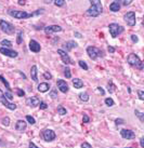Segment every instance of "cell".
Here are the masks:
<instances>
[{
    "label": "cell",
    "mask_w": 144,
    "mask_h": 148,
    "mask_svg": "<svg viewBox=\"0 0 144 148\" xmlns=\"http://www.w3.org/2000/svg\"><path fill=\"white\" fill-rule=\"evenodd\" d=\"M64 76H65L67 79H70L72 78V73H70V67L66 65L65 66V68H64Z\"/></svg>",
    "instance_id": "obj_29"
},
{
    "label": "cell",
    "mask_w": 144,
    "mask_h": 148,
    "mask_svg": "<svg viewBox=\"0 0 144 148\" xmlns=\"http://www.w3.org/2000/svg\"><path fill=\"white\" fill-rule=\"evenodd\" d=\"M108 30H110V34L113 38H116L117 36H119L120 34L123 33V28L121 25L117 24V23H111L108 25Z\"/></svg>",
    "instance_id": "obj_6"
},
{
    "label": "cell",
    "mask_w": 144,
    "mask_h": 148,
    "mask_svg": "<svg viewBox=\"0 0 144 148\" xmlns=\"http://www.w3.org/2000/svg\"><path fill=\"white\" fill-rule=\"evenodd\" d=\"M74 35H75V37H76V38H79V39H80V38L82 37V36H81V34L78 33V32H75Z\"/></svg>",
    "instance_id": "obj_49"
},
{
    "label": "cell",
    "mask_w": 144,
    "mask_h": 148,
    "mask_svg": "<svg viewBox=\"0 0 144 148\" xmlns=\"http://www.w3.org/2000/svg\"><path fill=\"white\" fill-rule=\"evenodd\" d=\"M82 121H83V123H88V122L90 121V118L88 117V115H83V117H82Z\"/></svg>",
    "instance_id": "obj_43"
},
{
    "label": "cell",
    "mask_w": 144,
    "mask_h": 148,
    "mask_svg": "<svg viewBox=\"0 0 144 148\" xmlns=\"http://www.w3.org/2000/svg\"><path fill=\"white\" fill-rule=\"evenodd\" d=\"M56 86H58V89L61 91L62 93H67L68 90H70L68 83L66 82L65 80H63V79H59L56 81Z\"/></svg>",
    "instance_id": "obj_14"
},
{
    "label": "cell",
    "mask_w": 144,
    "mask_h": 148,
    "mask_svg": "<svg viewBox=\"0 0 144 148\" xmlns=\"http://www.w3.org/2000/svg\"><path fill=\"white\" fill-rule=\"evenodd\" d=\"M23 42V30H19L17 36V45H20Z\"/></svg>",
    "instance_id": "obj_26"
},
{
    "label": "cell",
    "mask_w": 144,
    "mask_h": 148,
    "mask_svg": "<svg viewBox=\"0 0 144 148\" xmlns=\"http://www.w3.org/2000/svg\"><path fill=\"white\" fill-rule=\"evenodd\" d=\"M132 1L133 0H123V4L125 7H127V5H130L132 3Z\"/></svg>",
    "instance_id": "obj_45"
},
{
    "label": "cell",
    "mask_w": 144,
    "mask_h": 148,
    "mask_svg": "<svg viewBox=\"0 0 144 148\" xmlns=\"http://www.w3.org/2000/svg\"><path fill=\"white\" fill-rule=\"evenodd\" d=\"M58 114L61 116H64L67 114V110H66V108H64L62 105H60V106H58Z\"/></svg>",
    "instance_id": "obj_31"
},
{
    "label": "cell",
    "mask_w": 144,
    "mask_h": 148,
    "mask_svg": "<svg viewBox=\"0 0 144 148\" xmlns=\"http://www.w3.org/2000/svg\"><path fill=\"white\" fill-rule=\"evenodd\" d=\"M78 47V43L74 40H68V41H66L64 45H63V50L65 51V52H70L73 49L75 48H77Z\"/></svg>",
    "instance_id": "obj_15"
},
{
    "label": "cell",
    "mask_w": 144,
    "mask_h": 148,
    "mask_svg": "<svg viewBox=\"0 0 144 148\" xmlns=\"http://www.w3.org/2000/svg\"><path fill=\"white\" fill-rule=\"evenodd\" d=\"M17 96L22 97V96H24V95H25V91L22 90V89H17Z\"/></svg>",
    "instance_id": "obj_41"
},
{
    "label": "cell",
    "mask_w": 144,
    "mask_h": 148,
    "mask_svg": "<svg viewBox=\"0 0 144 148\" xmlns=\"http://www.w3.org/2000/svg\"><path fill=\"white\" fill-rule=\"evenodd\" d=\"M89 95H88V93L87 92H82V93H79V99L80 101H82V102H88L89 101Z\"/></svg>",
    "instance_id": "obj_24"
},
{
    "label": "cell",
    "mask_w": 144,
    "mask_h": 148,
    "mask_svg": "<svg viewBox=\"0 0 144 148\" xmlns=\"http://www.w3.org/2000/svg\"><path fill=\"white\" fill-rule=\"evenodd\" d=\"M42 138L45 140V142H53L55 138H56V134L53 130L51 129H45L42 131Z\"/></svg>",
    "instance_id": "obj_10"
},
{
    "label": "cell",
    "mask_w": 144,
    "mask_h": 148,
    "mask_svg": "<svg viewBox=\"0 0 144 148\" xmlns=\"http://www.w3.org/2000/svg\"><path fill=\"white\" fill-rule=\"evenodd\" d=\"M130 37H131L132 42H134V43H136V42L139 41V38H138V36H136V35H131Z\"/></svg>",
    "instance_id": "obj_44"
},
{
    "label": "cell",
    "mask_w": 144,
    "mask_h": 148,
    "mask_svg": "<svg viewBox=\"0 0 144 148\" xmlns=\"http://www.w3.org/2000/svg\"><path fill=\"white\" fill-rule=\"evenodd\" d=\"M86 51H87L88 56H89L92 61H95V60H98L99 58H103V56H104V52H103L102 50H100L99 48L93 47V45H89V47L87 48Z\"/></svg>",
    "instance_id": "obj_4"
},
{
    "label": "cell",
    "mask_w": 144,
    "mask_h": 148,
    "mask_svg": "<svg viewBox=\"0 0 144 148\" xmlns=\"http://www.w3.org/2000/svg\"><path fill=\"white\" fill-rule=\"evenodd\" d=\"M0 53L11 58H15L19 56V53H17V51L10 49V48H6V47H0Z\"/></svg>",
    "instance_id": "obj_11"
},
{
    "label": "cell",
    "mask_w": 144,
    "mask_h": 148,
    "mask_svg": "<svg viewBox=\"0 0 144 148\" xmlns=\"http://www.w3.org/2000/svg\"><path fill=\"white\" fill-rule=\"evenodd\" d=\"M38 106L40 107V109H47V108H48V105H47V103L42 102V101H40V103H39V105H38Z\"/></svg>",
    "instance_id": "obj_40"
},
{
    "label": "cell",
    "mask_w": 144,
    "mask_h": 148,
    "mask_svg": "<svg viewBox=\"0 0 144 148\" xmlns=\"http://www.w3.org/2000/svg\"><path fill=\"white\" fill-rule=\"evenodd\" d=\"M140 146L141 147H144V137L143 136L140 138Z\"/></svg>",
    "instance_id": "obj_50"
},
{
    "label": "cell",
    "mask_w": 144,
    "mask_h": 148,
    "mask_svg": "<svg viewBox=\"0 0 144 148\" xmlns=\"http://www.w3.org/2000/svg\"><path fill=\"white\" fill-rule=\"evenodd\" d=\"M123 20H125V22L127 23L128 26H130V27L136 26V12H133V11H129V12H127L125 15H123Z\"/></svg>",
    "instance_id": "obj_8"
},
{
    "label": "cell",
    "mask_w": 144,
    "mask_h": 148,
    "mask_svg": "<svg viewBox=\"0 0 144 148\" xmlns=\"http://www.w3.org/2000/svg\"><path fill=\"white\" fill-rule=\"evenodd\" d=\"M19 4H25V0H19Z\"/></svg>",
    "instance_id": "obj_52"
},
{
    "label": "cell",
    "mask_w": 144,
    "mask_h": 148,
    "mask_svg": "<svg viewBox=\"0 0 144 148\" xmlns=\"http://www.w3.org/2000/svg\"><path fill=\"white\" fill-rule=\"evenodd\" d=\"M120 136L123 137V140H131L136 137V133L131 130H128V129H123L120 130Z\"/></svg>",
    "instance_id": "obj_13"
},
{
    "label": "cell",
    "mask_w": 144,
    "mask_h": 148,
    "mask_svg": "<svg viewBox=\"0 0 144 148\" xmlns=\"http://www.w3.org/2000/svg\"><path fill=\"white\" fill-rule=\"evenodd\" d=\"M0 29H1V32H3L7 35H10V36L14 35V33H15L14 25L8 21H4V20H0Z\"/></svg>",
    "instance_id": "obj_5"
},
{
    "label": "cell",
    "mask_w": 144,
    "mask_h": 148,
    "mask_svg": "<svg viewBox=\"0 0 144 148\" xmlns=\"http://www.w3.org/2000/svg\"><path fill=\"white\" fill-rule=\"evenodd\" d=\"M104 103H105V105L107 107H113L115 105V102H114V99H112V97H106V99H104Z\"/></svg>",
    "instance_id": "obj_25"
},
{
    "label": "cell",
    "mask_w": 144,
    "mask_h": 148,
    "mask_svg": "<svg viewBox=\"0 0 144 148\" xmlns=\"http://www.w3.org/2000/svg\"><path fill=\"white\" fill-rule=\"evenodd\" d=\"M29 50H30L32 52H34V53H38V52H40V50H41L40 43H39L38 41H36V40L32 39V40L29 41Z\"/></svg>",
    "instance_id": "obj_17"
},
{
    "label": "cell",
    "mask_w": 144,
    "mask_h": 148,
    "mask_svg": "<svg viewBox=\"0 0 144 148\" xmlns=\"http://www.w3.org/2000/svg\"><path fill=\"white\" fill-rule=\"evenodd\" d=\"M26 121H27L29 124H32V125L36 123V120H35V118H34V117H32V116H29V115L26 116Z\"/></svg>",
    "instance_id": "obj_34"
},
{
    "label": "cell",
    "mask_w": 144,
    "mask_h": 148,
    "mask_svg": "<svg viewBox=\"0 0 144 148\" xmlns=\"http://www.w3.org/2000/svg\"><path fill=\"white\" fill-rule=\"evenodd\" d=\"M30 78L33 79L34 82H38V70L36 65H33L30 68Z\"/></svg>",
    "instance_id": "obj_20"
},
{
    "label": "cell",
    "mask_w": 144,
    "mask_h": 148,
    "mask_svg": "<svg viewBox=\"0 0 144 148\" xmlns=\"http://www.w3.org/2000/svg\"><path fill=\"white\" fill-rule=\"evenodd\" d=\"M134 114H136V116L139 118V120H140L141 122H144V114L143 112H141L140 110L136 109V110H134Z\"/></svg>",
    "instance_id": "obj_30"
},
{
    "label": "cell",
    "mask_w": 144,
    "mask_h": 148,
    "mask_svg": "<svg viewBox=\"0 0 144 148\" xmlns=\"http://www.w3.org/2000/svg\"><path fill=\"white\" fill-rule=\"evenodd\" d=\"M28 146H29V147H35V148H37V145L34 144L33 142H29V143H28Z\"/></svg>",
    "instance_id": "obj_51"
},
{
    "label": "cell",
    "mask_w": 144,
    "mask_h": 148,
    "mask_svg": "<svg viewBox=\"0 0 144 148\" xmlns=\"http://www.w3.org/2000/svg\"><path fill=\"white\" fill-rule=\"evenodd\" d=\"M49 96L51 97L52 99H58V90L56 89H52V91L50 92V94H49Z\"/></svg>",
    "instance_id": "obj_32"
},
{
    "label": "cell",
    "mask_w": 144,
    "mask_h": 148,
    "mask_svg": "<svg viewBox=\"0 0 144 148\" xmlns=\"http://www.w3.org/2000/svg\"><path fill=\"white\" fill-rule=\"evenodd\" d=\"M78 65L80 66V68L83 70H88L89 69V66H88V64H87L85 61H82V60H79L78 61Z\"/></svg>",
    "instance_id": "obj_28"
},
{
    "label": "cell",
    "mask_w": 144,
    "mask_h": 148,
    "mask_svg": "<svg viewBox=\"0 0 144 148\" xmlns=\"http://www.w3.org/2000/svg\"><path fill=\"white\" fill-rule=\"evenodd\" d=\"M3 94H4V96H6V97L9 99V101H12V99H13V94L11 93V92H10V91H7V92H4Z\"/></svg>",
    "instance_id": "obj_37"
},
{
    "label": "cell",
    "mask_w": 144,
    "mask_h": 148,
    "mask_svg": "<svg viewBox=\"0 0 144 148\" xmlns=\"http://www.w3.org/2000/svg\"><path fill=\"white\" fill-rule=\"evenodd\" d=\"M127 62L128 64L132 67H136L139 70L143 69V62L141 61V58L136 55V53H130L127 56Z\"/></svg>",
    "instance_id": "obj_2"
},
{
    "label": "cell",
    "mask_w": 144,
    "mask_h": 148,
    "mask_svg": "<svg viewBox=\"0 0 144 148\" xmlns=\"http://www.w3.org/2000/svg\"><path fill=\"white\" fill-rule=\"evenodd\" d=\"M107 51H108L110 53H115V48L112 47V45H108V47H107Z\"/></svg>",
    "instance_id": "obj_46"
},
{
    "label": "cell",
    "mask_w": 144,
    "mask_h": 148,
    "mask_svg": "<svg viewBox=\"0 0 144 148\" xmlns=\"http://www.w3.org/2000/svg\"><path fill=\"white\" fill-rule=\"evenodd\" d=\"M123 123H125V120L123 119H118V118H117V119L115 120V124L116 125H120V124H123Z\"/></svg>",
    "instance_id": "obj_42"
},
{
    "label": "cell",
    "mask_w": 144,
    "mask_h": 148,
    "mask_svg": "<svg viewBox=\"0 0 144 148\" xmlns=\"http://www.w3.org/2000/svg\"><path fill=\"white\" fill-rule=\"evenodd\" d=\"M0 81H1V82L3 83V86H6V88H7V90L10 91V92L12 91V89H11V86H10V83L8 82V80H7V79L4 78V77L2 76V75H0Z\"/></svg>",
    "instance_id": "obj_23"
},
{
    "label": "cell",
    "mask_w": 144,
    "mask_h": 148,
    "mask_svg": "<svg viewBox=\"0 0 144 148\" xmlns=\"http://www.w3.org/2000/svg\"><path fill=\"white\" fill-rule=\"evenodd\" d=\"M54 4L56 7H63L65 4V0H54Z\"/></svg>",
    "instance_id": "obj_36"
},
{
    "label": "cell",
    "mask_w": 144,
    "mask_h": 148,
    "mask_svg": "<svg viewBox=\"0 0 144 148\" xmlns=\"http://www.w3.org/2000/svg\"><path fill=\"white\" fill-rule=\"evenodd\" d=\"M50 88H51V86L48 82H41L40 84H38L37 90L40 93H45V92H48L50 90Z\"/></svg>",
    "instance_id": "obj_19"
},
{
    "label": "cell",
    "mask_w": 144,
    "mask_h": 148,
    "mask_svg": "<svg viewBox=\"0 0 144 148\" xmlns=\"http://www.w3.org/2000/svg\"><path fill=\"white\" fill-rule=\"evenodd\" d=\"M114 88H115V86L113 84L112 81H110L108 84H107V91H108L110 93H113V92H114Z\"/></svg>",
    "instance_id": "obj_35"
},
{
    "label": "cell",
    "mask_w": 144,
    "mask_h": 148,
    "mask_svg": "<svg viewBox=\"0 0 144 148\" xmlns=\"http://www.w3.org/2000/svg\"><path fill=\"white\" fill-rule=\"evenodd\" d=\"M58 54L60 55L62 62L64 63L65 65H74V64H75V63L72 61V58H70V55L67 54V52H65L63 49H59L58 50Z\"/></svg>",
    "instance_id": "obj_9"
},
{
    "label": "cell",
    "mask_w": 144,
    "mask_h": 148,
    "mask_svg": "<svg viewBox=\"0 0 144 148\" xmlns=\"http://www.w3.org/2000/svg\"><path fill=\"white\" fill-rule=\"evenodd\" d=\"M43 30H45L47 36H50L51 34L53 33H60V32H62L63 28H62L60 25H49V26H45V28H43Z\"/></svg>",
    "instance_id": "obj_12"
},
{
    "label": "cell",
    "mask_w": 144,
    "mask_h": 148,
    "mask_svg": "<svg viewBox=\"0 0 144 148\" xmlns=\"http://www.w3.org/2000/svg\"><path fill=\"white\" fill-rule=\"evenodd\" d=\"M80 147H87V148H91L92 147V146H91L90 144H89V143H81V144H80Z\"/></svg>",
    "instance_id": "obj_47"
},
{
    "label": "cell",
    "mask_w": 144,
    "mask_h": 148,
    "mask_svg": "<svg viewBox=\"0 0 144 148\" xmlns=\"http://www.w3.org/2000/svg\"><path fill=\"white\" fill-rule=\"evenodd\" d=\"M72 82H73V86H74L75 89H81L83 86V81L79 78H74L72 80Z\"/></svg>",
    "instance_id": "obj_21"
},
{
    "label": "cell",
    "mask_w": 144,
    "mask_h": 148,
    "mask_svg": "<svg viewBox=\"0 0 144 148\" xmlns=\"http://www.w3.org/2000/svg\"><path fill=\"white\" fill-rule=\"evenodd\" d=\"M91 7L87 10V15L91 17H98L103 12V5L101 0H89Z\"/></svg>",
    "instance_id": "obj_1"
},
{
    "label": "cell",
    "mask_w": 144,
    "mask_h": 148,
    "mask_svg": "<svg viewBox=\"0 0 144 148\" xmlns=\"http://www.w3.org/2000/svg\"><path fill=\"white\" fill-rule=\"evenodd\" d=\"M8 14L17 20H26V18L35 16L34 13H27L26 11H20V10H9Z\"/></svg>",
    "instance_id": "obj_3"
},
{
    "label": "cell",
    "mask_w": 144,
    "mask_h": 148,
    "mask_svg": "<svg viewBox=\"0 0 144 148\" xmlns=\"http://www.w3.org/2000/svg\"><path fill=\"white\" fill-rule=\"evenodd\" d=\"M114 1H116V2H119V3L121 2V0H114Z\"/></svg>",
    "instance_id": "obj_54"
},
{
    "label": "cell",
    "mask_w": 144,
    "mask_h": 148,
    "mask_svg": "<svg viewBox=\"0 0 144 148\" xmlns=\"http://www.w3.org/2000/svg\"><path fill=\"white\" fill-rule=\"evenodd\" d=\"M110 10H111L112 12H118L120 10V3L119 2H116V1H113L110 4Z\"/></svg>",
    "instance_id": "obj_22"
},
{
    "label": "cell",
    "mask_w": 144,
    "mask_h": 148,
    "mask_svg": "<svg viewBox=\"0 0 144 148\" xmlns=\"http://www.w3.org/2000/svg\"><path fill=\"white\" fill-rule=\"evenodd\" d=\"M96 89H98V91H99L100 93H101V95H104V94H105V91L103 90V88H101V86H98Z\"/></svg>",
    "instance_id": "obj_48"
},
{
    "label": "cell",
    "mask_w": 144,
    "mask_h": 148,
    "mask_svg": "<svg viewBox=\"0 0 144 148\" xmlns=\"http://www.w3.org/2000/svg\"><path fill=\"white\" fill-rule=\"evenodd\" d=\"M136 93H138V96H139V99H140L141 101H144V91L138 90V91H136Z\"/></svg>",
    "instance_id": "obj_38"
},
{
    "label": "cell",
    "mask_w": 144,
    "mask_h": 148,
    "mask_svg": "<svg viewBox=\"0 0 144 148\" xmlns=\"http://www.w3.org/2000/svg\"><path fill=\"white\" fill-rule=\"evenodd\" d=\"M0 45H1V47H6V48H10V49H11L12 42L10 41V40H8V39H3L2 41L0 42Z\"/></svg>",
    "instance_id": "obj_27"
},
{
    "label": "cell",
    "mask_w": 144,
    "mask_h": 148,
    "mask_svg": "<svg viewBox=\"0 0 144 148\" xmlns=\"http://www.w3.org/2000/svg\"><path fill=\"white\" fill-rule=\"evenodd\" d=\"M0 103L2 104V105H4V106L7 107L8 109H10V110H15L17 108V104L12 103L11 101H9V99L4 96L3 92L1 91V89H0Z\"/></svg>",
    "instance_id": "obj_7"
},
{
    "label": "cell",
    "mask_w": 144,
    "mask_h": 148,
    "mask_svg": "<svg viewBox=\"0 0 144 148\" xmlns=\"http://www.w3.org/2000/svg\"><path fill=\"white\" fill-rule=\"evenodd\" d=\"M43 78L47 79V80H51L52 79V75L50 74L49 71H45V74H43Z\"/></svg>",
    "instance_id": "obj_39"
},
{
    "label": "cell",
    "mask_w": 144,
    "mask_h": 148,
    "mask_svg": "<svg viewBox=\"0 0 144 148\" xmlns=\"http://www.w3.org/2000/svg\"><path fill=\"white\" fill-rule=\"evenodd\" d=\"M1 123H2L3 127H9V125H10V118H9V117H4V118H2Z\"/></svg>",
    "instance_id": "obj_33"
},
{
    "label": "cell",
    "mask_w": 144,
    "mask_h": 148,
    "mask_svg": "<svg viewBox=\"0 0 144 148\" xmlns=\"http://www.w3.org/2000/svg\"><path fill=\"white\" fill-rule=\"evenodd\" d=\"M27 127V122L25 120H17V124H15V130L19 132H24Z\"/></svg>",
    "instance_id": "obj_18"
},
{
    "label": "cell",
    "mask_w": 144,
    "mask_h": 148,
    "mask_svg": "<svg viewBox=\"0 0 144 148\" xmlns=\"http://www.w3.org/2000/svg\"><path fill=\"white\" fill-rule=\"evenodd\" d=\"M2 145H6V143H4V142H1V140H0V146H2Z\"/></svg>",
    "instance_id": "obj_53"
},
{
    "label": "cell",
    "mask_w": 144,
    "mask_h": 148,
    "mask_svg": "<svg viewBox=\"0 0 144 148\" xmlns=\"http://www.w3.org/2000/svg\"><path fill=\"white\" fill-rule=\"evenodd\" d=\"M40 103V99L37 96H30L28 99H26V105L29 107H37Z\"/></svg>",
    "instance_id": "obj_16"
}]
</instances>
